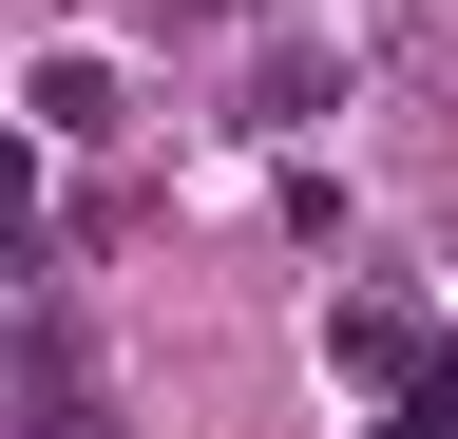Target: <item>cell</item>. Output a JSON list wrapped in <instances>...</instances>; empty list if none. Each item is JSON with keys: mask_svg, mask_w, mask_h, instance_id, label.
Returning a JSON list of instances; mask_svg holds the SVG:
<instances>
[{"mask_svg": "<svg viewBox=\"0 0 458 439\" xmlns=\"http://www.w3.org/2000/svg\"><path fill=\"white\" fill-rule=\"evenodd\" d=\"M20 439H114V363L77 306H20Z\"/></svg>", "mask_w": 458, "mask_h": 439, "instance_id": "1", "label": "cell"}, {"mask_svg": "<svg viewBox=\"0 0 458 439\" xmlns=\"http://www.w3.org/2000/svg\"><path fill=\"white\" fill-rule=\"evenodd\" d=\"M20 96H38V134H114V58H38Z\"/></svg>", "mask_w": 458, "mask_h": 439, "instance_id": "2", "label": "cell"}, {"mask_svg": "<svg viewBox=\"0 0 458 439\" xmlns=\"http://www.w3.org/2000/svg\"><path fill=\"white\" fill-rule=\"evenodd\" d=\"M20 267H38V153L0 134V287H20Z\"/></svg>", "mask_w": 458, "mask_h": 439, "instance_id": "3", "label": "cell"}]
</instances>
